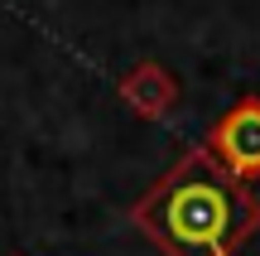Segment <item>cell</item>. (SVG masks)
<instances>
[{
    "label": "cell",
    "instance_id": "obj_1",
    "mask_svg": "<svg viewBox=\"0 0 260 256\" xmlns=\"http://www.w3.org/2000/svg\"><path fill=\"white\" fill-rule=\"evenodd\" d=\"M241 213H246V203L236 198L232 184H226L212 164L193 160V164L178 169V179L169 184L154 203H149L145 218L169 247L193 256V251H222L226 242L236 237V227H241Z\"/></svg>",
    "mask_w": 260,
    "mask_h": 256
},
{
    "label": "cell",
    "instance_id": "obj_2",
    "mask_svg": "<svg viewBox=\"0 0 260 256\" xmlns=\"http://www.w3.org/2000/svg\"><path fill=\"white\" fill-rule=\"evenodd\" d=\"M217 145H222V155L232 160V169H241V174L260 169V106L255 102L236 106V111L217 126Z\"/></svg>",
    "mask_w": 260,
    "mask_h": 256
}]
</instances>
